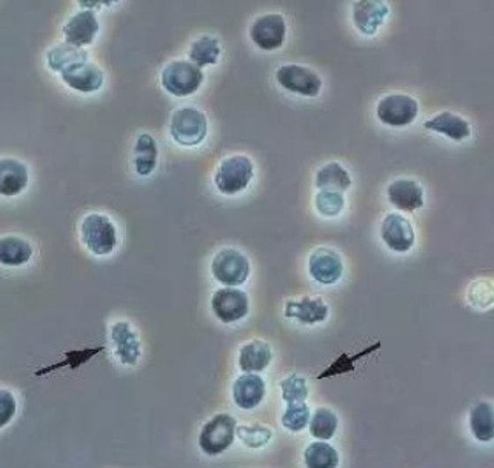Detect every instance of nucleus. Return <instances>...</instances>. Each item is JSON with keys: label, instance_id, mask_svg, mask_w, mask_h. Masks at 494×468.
<instances>
[{"label": "nucleus", "instance_id": "nucleus-6", "mask_svg": "<svg viewBox=\"0 0 494 468\" xmlns=\"http://www.w3.org/2000/svg\"><path fill=\"white\" fill-rule=\"evenodd\" d=\"M419 114L416 99L405 93H390L381 97L376 107L379 122L391 128H404L413 124Z\"/></svg>", "mask_w": 494, "mask_h": 468}, {"label": "nucleus", "instance_id": "nucleus-38", "mask_svg": "<svg viewBox=\"0 0 494 468\" xmlns=\"http://www.w3.org/2000/svg\"><path fill=\"white\" fill-rule=\"evenodd\" d=\"M16 399L8 390L0 391V427L10 424L12 416L16 415Z\"/></svg>", "mask_w": 494, "mask_h": 468}, {"label": "nucleus", "instance_id": "nucleus-20", "mask_svg": "<svg viewBox=\"0 0 494 468\" xmlns=\"http://www.w3.org/2000/svg\"><path fill=\"white\" fill-rule=\"evenodd\" d=\"M423 127H425V130L442 134L454 142H462L471 136L470 122L452 111H442V113L436 114L435 118L425 120Z\"/></svg>", "mask_w": 494, "mask_h": 468}, {"label": "nucleus", "instance_id": "nucleus-13", "mask_svg": "<svg viewBox=\"0 0 494 468\" xmlns=\"http://www.w3.org/2000/svg\"><path fill=\"white\" fill-rule=\"evenodd\" d=\"M308 272L317 284L333 285L339 282L344 274V261L338 251L319 247L311 253Z\"/></svg>", "mask_w": 494, "mask_h": 468}, {"label": "nucleus", "instance_id": "nucleus-12", "mask_svg": "<svg viewBox=\"0 0 494 468\" xmlns=\"http://www.w3.org/2000/svg\"><path fill=\"white\" fill-rule=\"evenodd\" d=\"M62 31L68 43L79 48L88 47L99 35L101 22L95 10L84 8L68 18Z\"/></svg>", "mask_w": 494, "mask_h": 468}, {"label": "nucleus", "instance_id": "nucleus-8", "mask_svg": "<svg viewBox=\"0 0 494 468\" xmlns=\"http://www.w3.org/2000/svg\"><path fill=\"white\" fill-rule=\"evenodd\" d=\"M276 81L282 88L305 96L315 97L321 93L323 82L317 73L310 66L299 65V64H285L276 70Z\"/></svg>", "mask_w": 494, "mask_h": 468}, {"label": "nucleus", "instance_id": "nucleus-24", "mask_svg": "<svg viewBox=\"0 0 494 468\" xmlns=\"http://www.w3.org/2000/svg\"><path fill=\"white\" fill-rule=\"evenodd\" d=\"M157 160H159V147H157L155 137L148 133H143L137 137L134 151H133L134 170L139 176L148 178L155 173Z\"/></svg>", "mask_w": 494, "mask_h": 468}, {"label": "nucleus", "instance_id": "nucleus-28", "mask_svg": "<svg viewBox=\"0 0 494 468\" xmlns=\"http://www.w3.org/2000/svg\"><path fill=\"white\" fill-rule=\"evenodd\" d=\"M470 428L479 442H490L494 438L493 405L483 401L477 403L470 411Z\"/></svg>", "mask_w": 494, "mask_h": 468}, {"label": "nucleus", "instance_id": "nucleus-21", "mask_svg": "<svg viewBox=\"0 0 494 468\" xmlns=\"http://www.w3.org/2000/svg\"><path fill=\"white\" fill-rule=\"evenodd\" d=\"M273 361V351L270 345L261 339L245 342L239 350V368L244 373H261L267 370Z\"/></svg>", "mask_w": 494, "mask_h": 468}, {"label": "nucleus", "instance_id": "nucleus-2", "mask_svg": "<svg viewBox=\"0 0 494 468\" xmlns=\"http://www.w3.org/2000/svg\"><path fill=\"white\" fill-rule=\"evenodd\" d=\"M253 176H255V165L248 156H228L222 160L216 170V188L222 195H239L248 188Z\"/></svg>", "mask_w": 494, "mask_h": 468}, {"label": "nucleus", "instance_id": "nucleus-35", "mask_svg": "<svg viewBox=\"0 0 494 468\" xmlns=\"http://www.w3.org/2000/svg\"><path fill=\"white\" fill-rule=\"evenodd\" d=\"M103 350H105L103 347H95V349H87V350L66 351L64 361L39 370V372H36V376H43V374L49 373V372L65 367H72V370H76V368L84 365L85 362L90 361L91 357H95V355H99Z\"/></svg>", "mask_w": 494, "mask_h": 468}, {"label": "nucleus", "instance_id": "nucleus-32", "mask_svg": "<svg viewBox=\"0 0 494 468\" xmlns=\"http://www.w3.org/2000/svg\"><path fill=\"white\" fill-rule=\"evenodd\" d=\"M236 436L248 449H262L273 438V430L265 426H238Z\"/></svg>", "mask_w": 494, "mask_h": 468}, {"label": "nucleus", "instance_id": "nucleus-9", "mask_svg": "<svg viewBox=\"0 0 494 468\" xmlns=\"http://www.w3.org/2000/svg\"><path fill=\"white\" fill-rule=\"evenodd\" d=\"M285 18L279 12H265L257 16L250 27V39L263 51H276L286 39Z\"/></svg>", "mask_w": 494, "mask_h": 468}, {"label": "nucleus", "instance_id": "nucleus-10", "mask_svg": "<svg viewBox=\"0 0 494 468\" xmlns=\"http://www.w3.org/2000/svg\"><path fill=\"white\" fill-rule=\"evenodd\" d=\"M211 309L222 324H236L250 313V297L236 287H224L211 297Z\"/></svg>", "mask_w": 494, "mask_h": 468}, {"label": "nucleus", "instance_id": "nucleus-17", "mask_svg": "<svg viewBox=\"0 0 494 468\" xmlns=\"http://www.w3.org/2000/svg\"><path fill=\"white\" fill-rule=\"evenodd\" d=\"M330 313V307L321 297L302 296L300 299H290L285 303L286 319L298 320L304 326H315L325 322Z\"/></svg>", "mask_w": 494, "mask_h": 468}, {"label": "nucleus", "instance_id": "nucleus-29", "mask_svg": "<svg viewBox=\"0 0 494 468\" xmlns=\"http://www.w3.org/2000/svg\"><path fill=\"white\" fill-rule=\"evenodd\" d=\"M304 457L305 465L310 468H334L339 465V453L325 441H317L308 445Z\"/></svg>", "mask_w": 494, "mask_h": 468}, {"label": "nucleus", "instance_id": "nucleus-31", "mask_svg": "<svg viewBox=\"0 0 494 468\" xmlns=\"http://www.w3.org/2000/svg\"><path fill=\"white\" fill-rule=\"evenodd\" d=\"M317 213L325 218H338L346 208L344 193L334 190H319L315 197Z\"/></svg>", "mask_w": 494, "mask_h": 468}, {"label": "nucleus", "instance_id": "nucleus-3", "mask_svg": "<svg viewBox=\"0 0 494 468\" xmlns=\"http://www.w3.org/2000/svg\"><path fill=\"white\" fill-rule=\"evenodd\" d=\"M161 83L167 93L176 97L194 95L202 87V68L190 60H171L162 70Z\"/></svg>", "mask_w": 494, "mask_h": 468}, {"label": "nucleus", "instance_id": "nucleus-22", "mask_svg": "<svg viewBox=\"0 0 494 468\" xmlns=\"http://www.w3.org/2000/svg\"><path fill=\"white\" fill-rule=\"evenodd\" d=\"M28 179V168L20 160L6 157L0 162V193L5 197L20 195Z\"/></svg>", "mask_w": 494, "mask_h": 468}, {"label": "nucleus", "instance_id": "nucleus-26", "mask_svg": "<svg viewBox=\"0 0 494 468\" xmlns=\"http://www.w3.org/2000/svg\"><path fill=\"white\" fill-rule=\"evenodd\" d=\"M33 257V247L19 236H5L0 241V262L8 267H20Z\"/></svg>", "mask_w": 494, "mask_h": 468}, {"label": "nucleus", "instance_id": "nucleus-34", "mask_svg": "<svg viewBox=\"0 0 494 468\" xmlns=\"http://www.w3.org/2000/svg\"><path fill=\"white\" fill-rule=\"evenodd\" d=\"M280 390L282 399L286 403H305V399L310 395L307 380L300 374H290L285 380H280Z\"/></svg>", "mask_w": 494, "mask_h": 468}, {"label": "nucleus", "instance_id": "nucleus-18", "mask_svg": "<svg viewBox=\"0 0 494 468\" xmlns=\"http://www.w3.org/2000/svg\"><path fill=\"white\" fill-rule=\"evenodd\" d=\"M265 393V380L256 373L242 374L232 384V399L239 409H256L262 403Z\"/></svg>", "mask_w": 494, "mask_h": 468}, {"label": "nucleus", "instance_id": "nucleus-5", "mask_svg": "<svg viewBox=\"0 0 494 468\" xmlns=\"http://www.w3.org/2000/svg\"><path fill=\"white\" fill-rule=\"evenodd\" d=\"M238 422L228 413H219L203 426L199 447L209 456H219L232 447L236 439Z\"/></svg>", "mask_w": 494, "mask_h": 468}, {"label": "nucleus", "instance_id": "nucleus-16", "mask_svg": "<svg viewBox=\"0 0 494 468\" xmlns=\"http://www.w3.org/2000/svg\"><path fill=\"white\" fill-rule=\"evenodd\" d=\"M388 201L405 213H414L423 207L422 185L414 179L399 178L388 185Z\"/></svg>", "mask_w": 494, "mask_h": 468}, {"label": "nucleus", "instance_id": "nucleus-1", "mask_svg": "<svg viewBox=\"0 0 494 468\" xmlns=\"http://www.w3.org/2000/svg\"><path fill=\"white\" fill-rule=\"evenodd\" d=\"M170 134L180 147H197L207 139L209 119L199 108L191 105L178 108L171 116Z\"/></svg>", "mask_w": 494, "mask_h": 468}, {"label": "nucleus", "instance_id": "nucleus-30", "mask_svg": "<svg viewBox=\"0 0 494 468\" xmlns=\"http://www.w3.org/2000/svg\"><path fill=\"white\" fill-rule=\"evenodd\" d=\"M339 419L334 411L325 407H321L315 411V415L310 421L311 436H315L319 441H328L333 438L338 432Z\"/></svg>", "mask_w": 494, "mask_h": 468}, {"label": "nucleus", "instance_id": "nucleus-19", "mask_svg": "<svg viewBox=\"0 0 494 468\" xmlns=\"http://www.w3.org/2000/svg\"><path fill=\"white\" fill-rule=\"evenodd\" d=\"M60 78L70 88L80 91V93L99 91L105 81L103 72L90 60L60 73Z\"/></svg>", "mask_w": 494, "mask_h": 468}, {"label": "nucleus", "instance_id": "nucleus-36", "mask_svg": "<svg viewBox=\"0 0 494 468\" xmlns=\"http://www.w3.org/2000/svg\"><path fill=\"white\" fill-rule=\"evenodd\" d=\"M381 349V344L373 345V347H369L367 350L361 351V353H356V355H342L338 361L334 362L333 365L323 372V373L317 376V380H323V378H330V376H336V374L348 373V372H353L354 370V362L359 361L363 356L369 355L373 351L379 350Z\"/></svg>", "mask_w": 494, "mask_h": 468}, {"label": "nucleus", "instance_id": "nucleus-27", "mask_svg": "<svg viewBox=\"0 0 494 468\" xmlns=\"http://www.w3.org/2000/svg\"><path fill=\"white\" fill-rule=\"evenodd\" d=\"M221 42L217 37L201 36L193 42L188 50V60L199 68L216 65L221 58Z\"/></svg>", "mask_w": 494, "mask_h": 468}, {"label": "nucleus", "instance_id": "nucleus-33", "mask_svg": "<svg viewBox=\"0 0 494 468\" xmlns=\"http://www.w3.org/2000/svg\"><path fill=\"white\" fill-rule=\"evenodd\" d=\"M310 424V407L305 403H288L282 415V426L293 433L302 432Z\"/></svg>", "mask_w": 494, "mask_h": 468}, {"label": "nucleus", "instance_id": "nucleus-14", "mask_svg": "<svg viewBox=\"0 0 494 468\" xmlns=\"http://www.w3.org/2000/svg\"><path fill=\"white\" fill-rule=\"evenodd\" d=\"M390 14V5L381 0H359L353 4V24L363 36H375Z\"/></svg>", "mask_w": 494, "mask_h": 468}, {"label": "nucleus", "instance_id": "nucleus-7", "mask_svg": "<svg viewBox=\"0 0 494 468\" xmlns=\"http://www.w3.org/2000/svg\"><path fill=\"white\" fill-rule=\"evenodd\" d=\"M211 273L219 284L238 287L250 278L251 267L248 257L236 249H224L215 256Z\"/></svg>", "mask_w": 494, "mask_h": 468}, {"label": "nucleus", "instance_id": "nucleus-37", "mask_svg": "<svg viewBox=\"0 0 494 468\" xmlns=\"http://www.w3.org/2000/svg\"><path fill=\"white\" fill-rule=\"evenodd\" d=\"M468 301L477 309H489L493 303V285L491 280H476L468 290Z\"/></svg>", "mask_w": 494, "mask_h": 468}, {"label": "nucleus", "instance_id": "nucleus-11", "mask_svg": "<svg viewBox=\"0 0 494 468\" xmlns=\"http://www.w3.org/2000/svg\"><path fill=\"white\" fill-rule=\"evenodd\" d=\"M381 237L394 253H408L416 241V233L404 214L390 213L382 220Z\"/></svg>", "mask_w": 494, "mask_h": 468}, {"label": "nucleus", "instance_id": "nucleus-4", "mask_svg": "<svg viewBox=\"0 0 494 468\" xmlns=\"http://www.w3.org/2000/svg\"><path fill=\"white\" fill-rule=\"evenodd\" d=\"M80 236L85 247L95 256H108L118 247V232L113 220L101 213L85 216L80 224Z\"/></svg>", "mask_w": 494, "mask_h": 468}, {"label": "nucleus", "instance_id": "nucleus-25", "mask_svg": "<svg viewBox=\"0 0 494 468\" xmlns=\"http://www.w3.org/2000/svg\"><path fill=\"white\" fill-rule=\"evenodd\" d=\"M353 180L350 173L346 166L340 165L339 162H328L327 165L322 166L319 172L315 173V187L317 190H350Z\"/></svg>", "mask_w": 494, "mask_h": 468}, {"label": "nucleus", "instance_id": "nucleus-15", "mask_svg": "<svg viewBox=\"0 0 494 468\" xmlns=\"http://www.w3.org/2000/svg\"><path fill=\"white\" fill-rule=\"evenodd\" d=\"M110 338L114 345V353L124 365H136L141 357L139 333L128 320H118L110 328Z\"/></svg>", "mask_w": 494, "mask_h": 468}, {"label": "nucleus", "instance_id": "nucleus-23", "mask_svg": "<svg viewBox=\"0 0 494 468\" xmlns=\"http://www.w3.org/2000/svg\"><path fill=\"white\" fill-rule=\"evenodd\" d=\"M88 53L84 48L74 47L68 42H62L49 48L47 53V64L53 72L64 73L68 68L88 62Z\"/></svg>", "mask_w": 494, "mask_h": 468}]
</instances>
